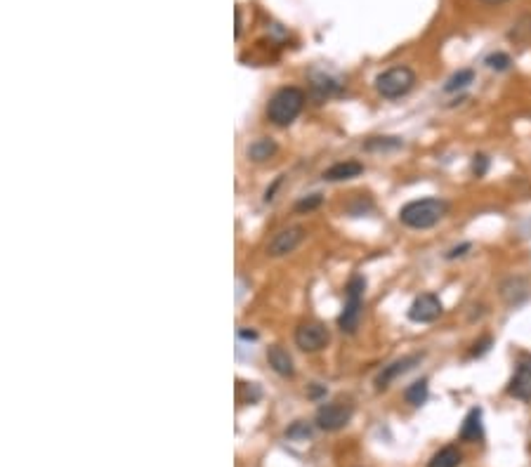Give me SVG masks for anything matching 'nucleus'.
<instances>
[{
  "mask_svg": "<svg viewBox=\"0 0 531 467\" xmlns=\"http://www.w3.org/2000/svg\"><path fill=\"white\" fill-rule=\"evenodd\" d=\"M449 201L437 198V196H427L418 201H409L404 208L399 210V222L409 229H432L435 224H439L442 219L449 215Z\"/></svg>",
  "mask_w": 531,
  "mask_h": 467,
  "instance_id": "obj_1",
  "label": "nucleus"
},
{
  "mask_svg": "<svg viewBox=\"0 0 531 467\" xmlns=\"http://www.w3.org/2000/svg\"><path fill=\"white\" fill-rule=\"evenodd\" d=\"M302 107H305V93L295 86L281 88L271 95V100L267 104V119L279 128L290 126L297 116L302 114Z\"/></svg>",
  "mask_w": 531,
  "mask_h": 467,
  "instance_id": "obj_2",
  "label": "nucleus"
},
{
  "mask_svg": "<svg viewBox=\"0 0 531 467\" xmlns=\"http://www.w3.org/2000/svg\"><path fill=\"white\" fill-rule=\"evenodd\" d=\"M364 290H366V278L364 276H352L347 283V297L342 304V311L338 316V328L342 333H357L359 321H361V307H364Z\"/></svg>",
  "mask_w": 531,
  "mask_h": 467,
  "instance_id": "obj_3",
  "label": "nucleus"
},
{
  "mask_svg": "<svg viewBox=\"0 0 531 467\" xmlns=\"http://www.w3.org/2000/svg\"><path fill=\"white\" fill-rule=\"evenodd\" d=\"M416 86V74L409 67H392L375 78V90L385 100H399L409 95Z\"/></svg>",
  "mask_w": 531,
  "mask_h": 467,
  "instance_id": "obj_4",
  "label": "nucleus"
},
{
  "mask_svg": "<svg viewBox=\"0 0 531 467\" xmlns=\"http://www.w3.org/2000/svg\"><path fill=\"white\" fill-rule=\"evenodd\" d=\"M331 340V333L323 326L321 321H302L300 326L295 328V345L302 349V352H321L323 347Z\"/></svg>",
  "mask_w": 531,
  "mask_h": 467,
  "instance_id": "obj_5",
  "label": "nucleus"
},
{
  "mask_svg": "<svg viewBox=\"0 0 531 467\" xmlns=\"http://www.w3.org/2000/svg\"><path fill=\"white\" fill-rule=\"evenodd\" d=\"M349 420H352V406L342 404V401H333V404H323L316 411V425L326 432H338L342 430Z\"/></svg>",
  "mask_w": 531,
  "mask_h": 467,
  "instance_id": "obj_6",
  "label": "nucleus"
},
{
  "mask_svg": "<svg viewBox=\"0 0 531 467\" xmlns=\"http://www.w3.org/2000/svg\"><path fill=\"white\" fill-rule=\"evenodd\" d=\"M442 300H439V295L435 293H420L416 300L411 302L409 311H406V316L413 321V323H432L437 321L439 316H442Z\"/></svg>",
  "mask_w": 531,
  "mask_h": 467,
  "instance_id": "obj_7",
  "label": "nucleus"
},
{
  "mask_svg": "<svg viewBox=\"0 0 531 467\" xmlns=\"http://www.w3.org/2000/svg\"><path fill=\"white\" fill-rule=\"evenodd\" d=\"M305 241V229L302 226H286V229L276 231L267 243V255L269 257H283L288 252H293L297 245Z\"/></svg>",
  "mask_w": 531,
  "mask_h": 467,
  "instance_id": "obj_8",
  "label": "nucleus"
},
{
  "mask_svg": "<svg viewBox=\"0 0 531 467\" xmlns=\"http://www.w3.org/2000/svg\"><path fill=\"white\" fill-rule=\"evenodd\" d=\"M508 394L520 401H531V354H520L515 375L508 385Z\"/></svg>",
  "mask_w": 531,
  "mask_h": 467,
  "instance_id": "obj_9",
  "label": "nucleus"
},
{
  "mask_svg": "<svg viewBox=\"0 0 531 467\" xmlns=\"http://www.w3.org/2000/svg\"><path fill=\"white\" fill-rule=\"evenodd\" d=\"M420 359H423V354H409V356H404V359L392 361L390 366H385L378 378H375V389H387L390 387V382L397 380L399 375L409 373L416 363H420Z\"/></svg>",
  "mask_w": 531,
  "mask_h": 467,
  "instance_id": "obj_10",
  "label": "nucleus"
},
{
  "mask_svg": "<svg viewBox=\"0 0 531 467\" xmlns=\"http://www.w3.org/2000/svg\"><path fill=\"white\" fill-rule=\"evenodd\" d=\"M458 439L475 444V441L484 439V425H482V408H470L463 420V427L458 432Z\"/></svg>",
  "mask_w": 531,
  "mask_h": 467,
  "instance_id": "obj_11",
  "label": "nucleus"
},
{
  "mask_svg": "<svg viewBox=\"0 0 531 467\" xmlns=\"http://www.w3.org/2000/svg\"><path fill=\"white\" fill-rule=\"evenodd\" d=\"M267 361L271 366V371L279 373L281 378H293L295 375V366H293V356H290L286 349L274 345L267 349Z\"/></svg>",
  "mask_w": 531,
  "mask_h": 467,
  "instance_id": "obj_12",
  "label": "nucleus"
},
{
  "mask_svg": "<svg viewBox=\"0 0 531 467\" xmlns=\"http://www.w3.org/2000/svg\"><path fill=\"white\" fill-rule=\"evenodd\" d=\"M364 172V163L359 161H340V163H333L323 172V180L326 182H345V180H354Z\"/></svg>",
  "mask_w": 531,
  "mask_h": 467,
  "instance_id": "obj_13",
  "label": "nucleus"
},
{
  "mask_svg": "<svg viewBox=\"0 0 531 467\" xmlns=\"http://www.w3.org/2000/svg\"><path fill=\"white\" fill-rule=\"evenodd\" d=\"M501 295L505 297L508 304H520L522 300L529 297V285L524 278H508V281L501 285Z\"/></svg>",
  "mask_w": 531,
  "mask_h": 467,
  "instance_id": "obj_14",
  "label": "nucleus"
},
{
  "mask_svg": "<svg viewBox=\"0 0 531 467\" xmlns=\"http://www.w3.org/2000/svg\"><path fill=\"white\" fill-rule=\"evenodd\" d=\"M276 151H279V147H276V142L271 140V137H260V140H255L248 149H246L248 158L255 161V163H262V161L271 158V156H274Z\"/></svg>",
  "mask_w": 531,
  "mask_h": 467,
  "instance_id": "obj_15",
  "label": "nucleus"
},
{
  "mask_svg": "<svg viewBox=\"0 0 531 467\" xmlns=\"http://www.w3.org/2000/svg\"><path fill=\"white\" fill-rule=\"evenodd\" d=\"M463 460V453L456 449V446H444V449H439L435 456L430 458V463L427 467H458Z\"/></svg>",
  "mask_w": 531,
  "mask_h": 467,
  "instance_id": "obj_16",
  "label": "nucleus"
},
{
  "mask_svg": "<svg viewBox=\"0 0 531 467\" xmlns=\"http://www.w3.org/2000/svg\"><path fill=\"white\" fill-rule=\"evenodd\" d=\"M427 394H430L427 378H420L416 382H411V385L404 389V399H406V404H411V406H423L427 401Z\"/></svg>",
  "mask_w": 531,
  "mask_h": 467,
  "instance_id": "obj_17",
  "label": "nucleus"
},
{
  "mask_svg": "<svg viewBox=\"0 0 531 467\" xmlns=\"http://www.w3.org/2000/svg\"><path fill=\"white\" fill-rule=\"evenodd\" d=\"M401 147H404V140L401 137H371V140H366V144H364L366 151H383V154L397 151V149H401Z\"/></svg>",
  "mask_w": 531,
  "mask_h": 467,
  "instance_id": "obj_18",
  "label": "nucleus"
},
{
  "mask_svg": "<svg viewBox=\"0 0 531 467\" xmlns=\"http://www.w3.org/2000/svg\"><path fill=\"white\" fill-rule=\"evenodd\" d=\"M472 81H475V71H472V69H461V71H456V74H453L449 81H446L444 93H458V90H465Z\"/></svg>",
  "mask_w": 531,
  "mask_h": 467,
  "instance_id": "obj_19",
  "label": "nucleus"
},
{
  "mask_svg": "<svg viewBox=\"0 0 531 467\" xmlns=\"http://www.w3.org/2000/svg\"><path fill=\"white\" fill-rule=\"evenodd\" d=\"M484 64H487L491 71H508L513 60H510L508 52H494V55H489L487 60H484Z\"/></svg>",
  "mask_w": 531,
  "mask_h": 467,
  "instance_id": "obj_20",
  "label": "nucleus"
},
{
  "mask_svg": "<svg viewBox=\"0 0 531 467\" xmlns=\"http://www.w3.org/2000/svg\"><path fill=\"white\" fill-rule=\"evenodd\" d=\"M487 172H489V156L475 154L472 156V175H475V177H484Z\"/></svg>",
  "mask_w": 531,
  "mask_h": 467,
  "instance_id": "obj_21",
  "label": "nucleus"
},
{
  "mask_svg": "<svg viewBox=\"0 0 531 467\" xmlns=\"http://www.w3.org/2000/svg\"><path fill=\"white\" fill-rule=\"evenodd\" d=\"M321 203H323L321 194H312V196L297 201V203H295V210H297V212H309V210H314V208H319Z\"/></svg>",
  "mask_w": 531,
  "mask_h": 467,
  "instance_id": "obj_22",
  "label": "nucleus"
},
{
  "mask_svg": "<svg viewBox=\"0 0 531 467\" xmlns=\"http://www.w3.org/2000/svg\"><path fill=\"white\" fill-rule=\"evenodd\" d=\"M491 345H494V337L491 335H482L479 340H475V345H472V349H470V356H484L491 349Z\"/></svg>",
  "mask_w": 531,
  "mask_h": 467,
  "instance_id": "obj_23",
  "label": "nucleus"
},
{
  "mask_svg": "<svg viewBox=\"0 0 531 467\" xmlns=\"http://www.w3.org/2000/svg\"><path fill=\"white\" fill-rule=\"evenodd\" d=\"M470 250H472V243H461V245H456V248H451L449 252H446V259H458V257L468 255Z\"/></svg>",
  "mask_w": 531,
  "mask_h": 467,
  "instance_id": "obj_24",
  "label": "nucleus"
},
{
  "mask_svg": "<svg viewBox=\"0 0 531 467\" xmlns=\"http://www.w3.org/2000/svg\"><path fill=\"white\" fill-rule=\"evenodd\" d=\"M309 434H312V430H309V425H305V423H295V425L288 430V437H302V439H307Z\"/></svg>",
  "mask_w": 531,
  "mask_h": 467,
  "instance_id": "obj_25",
  "label": "nucleus"
},
{
  "mask_svg": "<svg viewBox=\"0 0 531 467\" xmlns=\"http://www.w3.org/2000/svg\"><path fill=\"white\" fill-rule=\"evenodd\" d=\"M281 180H283V177H276V182H274V184H271L269 189L264 191V203H269V201H274V191H276V187L281 184Z\"/></svg>",
  "mask_w": 531,
  "mask_h": 467,
  "instance_id": "obj_26",
  "label": "nucleus"
},
{
  "mask_svg": "<svg viewBox=\"0 0 531 467\" xmlns=\"http://www.w3.org/2000/svg\"><path fill=\"white\" fill-rule=\"evenodd\" d=\"M238 335L246 337V340H257V333H255V330H246V328H241V330H238Z\"/></svg>",
  "mask_w": 531,
  "mask_h": 467,
  "instance_id": "obj_27",
  "label": "nucleus"
},
{
  "mask_svg": "<svg viewBox=\"0 0 531 467\" xmlns=\"http://www.w3.org/2000/svg\"><path fill=\"white\" fill-rule=\"evenodd\" d=\"M234 36L238 38L241 36V10L236 8V31H234Z\"/></svg>",
  "mask_w": 531,
  "mask_h": 467,
  "instance_id": "obj_28",
  "label": "nucleus"
},
{
  "mask_svg": "<svg viewBox=\"0 0 531 467\" xmlns=\"http://www.w3.org/2000/svg\"><path fill=\"white\" fill-rule=\"evenodd\" d=\"M482 3H487V5H501V3H505V0H482Z\"/></svg>",
  "mask_w": 531,
  "mask_h": 467,
  "instance_id": "obj_29",
  "label": "nucleus"
}]
</instances>
